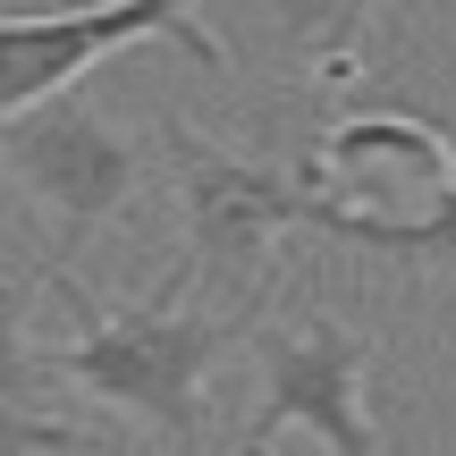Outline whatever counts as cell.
I'll list each match as a JSON object with an SVG mask.
<instances>
[{"instance_id":"6","label":"cell","mask_w":456,"mask_h":456,"mask_svg":"<svg viewBox=\"0 0 456 456\" xmlns=\"http://www.w3.org/2000/svg\"><path fill=\"white\" fill-rule=\"evenodd\" d=\"M296 169H305L313 195H346L355 178H397V186H423L431 203H448L456 195V135L440 118H414V110H355Z\"/></svg>"},{"instance_id":"7","label":"cell","mask_w":456,"mask_h":456,"mask_svg":"<svg viewBox=\"0 0 456 456\" xmlns=\"http://www.w3.org/2000/svg\"><path fill=\"white\" fill-rule=\"evenodd\" d=\"M34 288H43V271L0 288V456H94L102 431H77V423H60V414L34 406L43 380H51L43 372V346L26 338Z\"/></svg>"},{"instance_id":"5","label":"cell","mask_w":456,"mask_h":456,"mask_svg":"<svg viewBox=\"0 0 456 456\" xmlns=\"http://www.w3.org/2000/svg\"><path fill=\"white\" fill-rule=\"evenodd\" d=\"M127 43H178L186 60L228 68L220 34L195 26V0H85V9H34L0 17V118L34 110L51 94H77V77L94 60Z\"/></svg>"},{"instance_id":"9","label":"cell","mask_w":456,"mask_h":456,"mask_svg":"<svg viewBox=\"0 0 456 456\" xmlns=\"http://www.w3.org/2000/svg\"><path fill=\"white\" fill-rule=\"evenodd\" d=\"M389 9V0H279V26L288 43L313 60L322 85H355V60H363V26Z\"/></svg>"},{"instance_id":"2","label":"cell","mask_w":456,"mask_h":456,"mask_svg":"<svg viewBox=\"0 0 456 456\" xmlns=\"http://www.w3.org/2000/svg\"><path fill=\"white\" fill-rule=\"evenodd\" d=\"M161 144H169V178H178V212H186L178 279L186 288L203 279V288L220 296V313L254 322L271 245L288 237V228H313L322 195L305 186V169L262 161V152H237V144L203 135L195 118H178V110L161 118Z\"/></svg>"},{"instance_id":"8","label":"cell","mask_w":456,"mask_h":456,"mask_svg":"<svg viewBox=\"0 0 456 456\" xmlns=\"http://www.w3.org/2000/svg\"><path fill=\"white\" fill-rule=\"evenodd\" d=\"M313 228H322V237L363 245V254H397V262H431V271H456V195H448V203H431V212H372V203L322 195Z\"/></svg>"},{"instance_id":"1","label":"cell","mask_w":456,"mask_h":456,"mask_svg":"<svg viewBox=\"0 0 456 456\" xmlns=\"http://www.w3.org/2000/svg\"><path fill=\"white\" fill-rule=\"evenodd\" d=\"M43 288L77 322L43 355V372L85 389V397H102V406H118V414H135V423H152L169 456H186L195 431H203V389L254 338V322H237L220 305H186L178 262H169V279L144 305H102L85 279H68V262H43Z\"/></svg>"},{"instance_id":"3","label":"cell","mask_w":456,"mask_h":456,"mask_svg":"<svg viewBox=\"0 0 456 456\" xmlns=\"http://www.w3.org/2000/svg\"><path fill=\"white\" fill-rule=\"evenodd\" d=\"M254 372L262 397L245 414V440L271 448L279 431H313L330 456H380L372 431V338L338 313H296V322H254Z\"/></svg>"},{"instance_id":"10","label":"cell","mask_w":456,"mask_h":456,"mask_svg":"<svg viewBox=\"0 0 456 456\" xmlns=\"http://www.w3.org/2000/svg\"><path fill=\"white\" fill-rule=\"evenodd\" d=\"M228 456H271V448H262V440H237V448H228Z\"/></svg>"},{"instance_id":"4","label":"cell","mask_w":456,"mask_h":456,"mask_svg":"<svg viewBox=\"0 0 456 456\" xmlns=\"http://www.w3.org/2000/svg\"><path fill=\"white\" fill-rule=\"evenodd\" d=\"M0 169L9 186L60 228V254H77L94 228H110L144 186V152L118 135L85 94H51L34 110L0 118Z\"/></svg>"}]
</instances>
